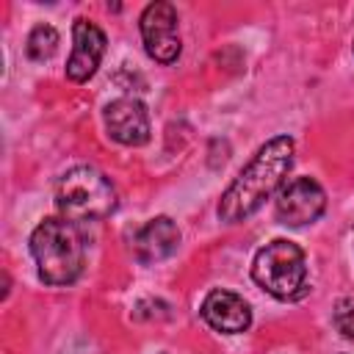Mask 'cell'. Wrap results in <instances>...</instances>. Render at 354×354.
<instances>
[{"label": "cell", "instance_id": "3", "mask_svg": "<svg viewBox=\"0 0 354 354\" xmlns=\"http://www.w3.org/2000/svg\"><path fill=\"white\" fill-rule=\"evenodd\" d=\"M116 202L113 183L91 166H75L55 183V205L69 221L105 218L116 210Z\"/></svg>", "mask_w": 354, "mask_h": 354}, {"label": "cell", "instance_id": "1", "mask_svg": "<svg viewBox=\"0 0 354 354\" xmlns=\"http://www.w3.org/2000/svg\"><path fill=\"white\" fill-rule=\"evenodd\" d=\"M290 166H293V138L277 136L266 141L254 152V158L241 169V174L230 183V188L221 194L218 218L227 224H238L249 218L282 185Z\"/></svg>", "mask_w": 354, "mask_h": 354}, {"label": "cell", "instance_id": "4", "mask_svg": "<svg viewBox=\"0 0 354 354\" xmlns=\"http://www.w3.org/2000/svg\"><path fill=\"white\" fill-rule=\"evenodd\" d=\"M252 279L279 301H293L307 293V263L299 243L277 238L266 243L252 263Z\"/></svg>", "mask_w": 354, "mask_h": 354}, {"label": "cell", "instance_id": "8", "mask_svg": "<svg viewBox=\"0 0 354 354\" xmlns=\"http://www.w3.org/2000/svg\"><path fill=\"white\" fill-rule=\"evenodd\" d=\"M72 41L75 44H72V55L66 61V77L75 83H86L97 72V66L105 55V44H108L105 33L88 19H75Z\"/></svg>", "mask_w": 354, "mask_h": 354}, {"label": "cell", "instance_id": "6", "mask_svg": "<svg viewBox=\"0 0 354 354\" xmlns=\"http://www.w3.org/2000/svg\"><path fill=\"white\" fill-rule=\"evenodd\" d=\"M141 39L149 58L158 64H171L180 55V30H177V11L171 3H149L141 14Z\"/></svg>", "mask_w": 354, "mask_h": 354}, {"label": "cell", "instance_id": "9", "mask_svg": "<svg viewBox=\"0 0 354 354\" xmlns=\"http://www.w3.org/2000/svg\"><path fill=\"white\" fill-rule=\"evenodd\" d=\"M202 318L216 329V332H224V335H238V332H246L249 324H252V310L249 304L232 293V290H210L202 301Z\"/></svg>", "mask_w": 354, "mask_h": 354}, {"label": "cell", "instance_id": "12", "mask_svg": "<svg viewBox=\"0 0 354 354\" xmlns=\"http://www.w3.org/2000/svg\"><path fill=\"white\" fill-rule=\"evenodd\" d=\"M335 326L343 337L354 340V293L343 296L337 304H335Z\"/></svg>", "mask_w": 354, "mask_h": 354}, {"label": "cell", "instance_id": "7", "mask_svg": "<svg viewBox=\"0 0 354 354\" xmlns=\"http://www.w3.org/2000/svg\"><path fill=\"white\" fill-rule=\"evenodd\" d=\"M105 130L124 147H141L149 141V113L141 100L119 97L105 105Z\"/></svg>", "mask_w": 354, "mask_h": 354}, {"label": "cell", "instance_id": "10", "mask_svg": "<svg viewBox=\"0 0 354 354\" xmlns=\"http://www.w3.org/2000/svg\"><path fill=\"white\" fill-rule=\"evenodd\" d=\"M130 243H133V254L141 263H160L177 252L180 230L169 216H158V218H149L144 227H138Z\"/></svg>", "mask_w": 354, "mask_h": 354}, {"label": "cell", "instance_id": "11", "mask_svg": "<svg viewBox=\"0 0 354 354\" xmlns=\"http://www.w3.org/2000/svg\"><path fill=\"white\" fill-rule=\"evenodd\" d=\"M58 47V30L53 25H36L28 36V44H25V53L28 58L33 61H47Z\"/></svg>", "mask_w": 354, "mask_h": 354}, {"label": "cell", "instance_id": "2", "mask_svg": "<svg viewBox=\"0 0 354 354\" xmlns=\"http://www.w3.org/2000/svg\"><path fill=\"white\" fill-rule=\"evenodd\" d=\"M30 252L44 285H72L86 266V243L75 221L44 218L30 235Z\"/></svg>", "mask_w": 354, "mask_h": 354}, {"label": "cell", "instance_id": "5", "mask_svg": "<svg viewBox=\"0 0 354 354\" xmlns=\"http://www.w3.org/2000/svg\"><path fill=\"white\" fill-rule=\"evenodd\" d=\"M324 207H326V194L313 177H293L279 188L274 202L277 221L288 227L313 224L324 213Z\"/></svg>", "mask_w": 354, "mask_h": 354}]
</instances>
